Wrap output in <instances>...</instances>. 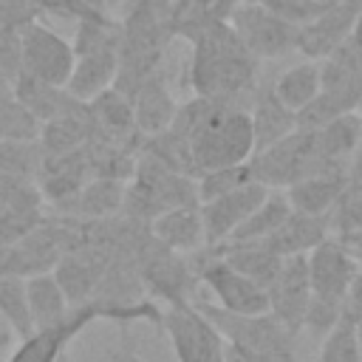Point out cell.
<instances>
[{"instance_id":"1","label":"cell","mask_w":362,"mask_h":362,"mask_svg":"<svg viewBox=\"0 0 362 362\" xmlns=\"http://www.w3.org/2000/svg\"><path fill=\"white\" fill-rule=\"evenodd\" d=\"M167 130L184 144L195 175L246 164L255 156V133L246 105L192 96L178 105Z\"/></svg>"},{"instance_id":"2","label":"cell","mask_w":362,"mask_h":362,"mask_svg":"<svg viewBox=\"0 0 362 362\" xmlns=\"http://www.w3.org/2000/svg\"><path fill=\"white\" fill-rule=\"evenodd\" d=\"M257 68L260 62L238 42L229 23H218L189 42L187 82L192 96L240 105L257 88Z\"/></svg>"},{"instance_id":"3","label":"cell","mask_w":362,"mask_h":362,"mask_svg":"<svg viewBox=\"0 0 362 362\" xmlns=\"http://www.w3.org/2000/svg\"><path fill=\"white\" fill-rule=\"evenodd\" d=\"M223 337L226 345H235L240 351H249L263 359H277V362H297L294 359V334H288L272 314H229L209 300H195L192 303Z\"/></svg>"},{"instance_id":"4","label":"cell","mask_w":362,"mask_h":362,"mask_svg":"<svg viewBox=\"0 0 362 362\" xmlns=\"http://www.w3.org/2000/svg\"><path fill=\"white\" fill-rule=\"evenodd\" d=\"M198 286L209 291V303L229 311V314H269V294L240 272H235L229 263L221 260L215 246H204L201 252L187 257Z\"/></svg>"},{"instance_id":"5","label":"cell","mask_w":362,"mask_h":362,"mask_svg":"<svg viewBox=\"0 0 362 362\" xmlns=\"http://www.w3.org/2000/svg\"><path fill=\"white\" fill-rule=\"evenodd\" d=\"M136 272L141 280L144 294L153 300H164L167 308L173 305H192L198 300V277L189 266V260L178 252H170L167 246L156 243L150 235L141 243L136 255Z\"/></svg>"},{"instance_id":"6","label":"cell","mask_w":362,"mask_h":362,"mask_svg":"<svg viewBox=\"0 0 362 362\" xmlns=\"http://www.w3.org/2000/svg\"><path fill=\"white\" fill-rule=\"evenodd\" d=\"M249 167H252L255 181L263 184L266 189H288L291 184L331 164H322L317 144H314V133L297 127L277 144L255 153L249 158Z\"/></svg>"},{"instance_id":"7","label":"cell","mask_w":362,"mask_h":362,"mask_svg":"<svg viewBox=\"0 0 362 362\" xmlns=\"http://www.w3.org/2000/svg\"><path fill=\"white\" fill-rule=\"evenodd\" d=\"M229 28L235 31L238 42L257 59H280L288 51H294L297 42V28L272 14L263 3H238L229 14Z\"/></svg>"},{"instance_id":"8","label":"cell","mask_w":362,"mask_h":362,"mask_svg":"<svg viewBox=\"0 0 362 362\" xmlns=\"http://www.w3.org/2000/svg\"><path fill=\"white\" fill-rule=\"evenodd\" d=\"M20 54H23V74L42 85L62 88L74 71V45L45 23L34 20L20 31Z\"/></svg>"},{"instance_id":"9","label":"cell","mask_w":362,"mask_h":362,"mask_svg":"<svg viewBox=\"0 0 362 362\" xmlns=\"http://www.w3.org/2000/svg\"><path fill=\"white\" fill-rule=\"evenodd\" d=\"M178 362H223V337L195 305H173L158 322Z\"/></svg>"},{"instance_id":"10","label":"cell","mask_w":362,"mask_h":362,"mask_svg":"<svg viewBox=\"0 0 362 362\" xmlns=\"http://www.w3.org/2000/svg\"><path fill=\"white\" fill-rule=\"evenodd\" d=\"M305 266H308L311 297L342 308V297L359 269V263L348 252V246L339 238H325L317 249H311L305 255Z\"/></svg>"},{"instance_id":"11","label":"cell","mask_w":362,"mask_h":362,"mask_svg":"<svg viewBox=\"0 0 362 362\" xmlns=\"http://www.w3.org/2000/svg\"><path fill=\"white\" fill-rule=\"evenodd\" d=\"M269 294V314L294 337L303 334V320L311 303V286H308V266L303 257H286L266 288Z\"/></svg>"},{"instance_id":"12","label":"cell","mask_w":362,"mask_h":362,"mask_svg":"<svg viewBox=\"0 0 362 362\" xmlns=\"http://www.w3.org/2000/svg\"><path fill=\"white\" fill-rule=\"evenodd\" d=\"M102 320V311L96 303H85L74 308L62 322L51 328H40L31 337L20 339L8 362H59L62 354H68V345L76 334H82L90 322Z\"/></svg>"},{"instance_id":"13","label":"cell","mask_w":362,"mask_h":362,"mask_svg":"<svg viewBox=\"0 0 362 362\" xmlns=\"http://www.w3.org/2000/svg\"><path fill=\"white\" fill-rule=\"evenodd\" d=\"M362 0H345L339 6L325 8L320 17H314L311 23L297 28V42L294 51L303 54L305 59H325L331 51H337L342 42L351 40L354 25H356V14H359Z\"/></svg>"},{"instance_id":"14","label":"cell","mask_w":362,"mask_h":362,"mask_svg":"<svg viewBox=\"0 0 362 362\" xmlns=\"http://www.w3.org/2000/svg\"><path fill=\"white\" fill-rule=\"evenodd\" d=\"M266 187L252 181L246 187H240L238 192H229L218 201L209 204H198L201 209V221H204V235H206V246H223L246 221L249 215L263 204L266 198Z\"/></svg>"},{"instance_id":"15","label":"cell","mask_w":362,"mask_h":362,"mask_svg":"<svg viewBox=\"0 0 362 362\" xmlns=\"http://www.w3.org/2000/svg\"><path fill=\"white\" fill-rule=\"evenodd\" d=\"M74 71L65 85V93L74 102H93L99 93L110 90L116 85L119 74V45H102V48H85L74 51Z\"/></svg>"},{"instance_id":"16","label":"cell","mask_w":362,"mask_h":362,"mask_svg":"<svg viewBox=\"0 0 362 362\" xmlns=\"http://www.w3.org/2000/svg\"><path fill=\"white\" fill-rule=\"evenodd\" d=\"M351 184V167H322L303 181L291 184L286 192L288 204L294 212L314 215V218H328L334 204L342 198V192Z\"/></svg>"},{"instance_id":"17","label":"cell","mask_w":362,"mask_h":362,"mask_svg":"<svg viewBox=\"0 0 362 362\" xmlns=\"http://www.w3.org/2000/svg\"><path fill=\"white\" fill-rule=\"evenodd\" d=\"M93 116L85 102H71L65 105L54 119L40 124L37 147L40 156H65L74 150H82L93 139Z\"/></svg>"},{"instance_id":"18","label":"cell","mask_w":362,"mask_h":362,"mask_svg":"<svg viewBox=\"0 0 362 362\" xmlns=\"http://www.w3.org/2000/svg\"><path fill=\"white\" fill-rule=\"evenodd\" d=\"M130 107H133V119H136V130L144 139L158 136L170 127V122L175 119L178 102L173 96L170 82L156 74L150 79H144L133 93H130Z\"/></svg>"},{"instance_id":"19","label":"cell","mask_w":362,"mask_h":362,"mask_svg":"<svg viewBox=\"0 0 362 362\" xmlns=\"http://www.w3.org/2000/svg\"><path fill=\"white\" fill-rule=\"evenodd\" d=\"M150 238L161 246H167L170 252H178L184 257L201 252L206 246V235H204V221H201V209L198 204H187V206H175L167 209L161 215H156L150 223Z\"/></svg>"},{"instance_id":"20","label":"cell","mask_w":362,"mask_h":362,"mask_svg":"<svg viewBox=\"0 0 362 362\" xmlns=\"http://www.w3.org/2000/svg\"><path fill=\"white\" fill-rule=\"evenodd\" d=\"M122 201H124V181L93 175L71 201L57 206V215L71 221H107L122 215Z\"/></svg>"},{"instance_id":"21","label":"cell","mask_w":362,"mask_h":362,"mask_svg":"<svg viewBox=\"0 0 362 362\" xmlns=\"http://www.w3.org/2000/svg\"><path fill=\"white\" fill-rule=\"evenodd\" d=\"M249 119H252V133H255V153L277 144L280 139H286L288 133L297 130V116L291 110H286L274 93L272 85H260L252 90V102L246 105Z\"/></svg>"},{"instance_id":"22","label":"cell","mask_w":362,"mask_h":362,"mask_svg":"<svg viewBox=\"0 0 362 362\" xmlns=\"http://www.w3.org/2000/svg\"><path fill=\"white\" fill-rule=\"evenodd\" d=\"M325 238H331L328 229V218H314V215H303L294 212L283 221V226H277L269 238H263V243L277 255V257H303L311 249H317Z\"/></svg>"},{"instance_id":"23","label":"cell","mask_w":362,"mask_h":362,"mask_svg":"<svg viewBox=\"0 0 362 362\" xmlns=\"http://www.w3.org/2000/svg\"><path fill=\"white\" fill-rule=\"evenodd\" d=\"M223 263H229L235 272L257 283L260 288H269L283 257H277L263 240H229L223 246H215Z\"/></svg>"},{"instance_id":"24","label":"cell","mask_w":362,"mask_h":362,"mask_svg":"<svg viewBox=\"0 0 362 362\" xmlns=\"http://www.w3.org/2000/svg\"><path fill=\"white\" fill-rule=\"evenodd\" d=\"M314 133V144L317 153L322 158V164L331 167H351V158L362 141V116L359 113H345L317 130Z\"/></svg>"},{"instance_id":"25","label":"cell","mask_w":362,"mask_h":362,"mask_svg":"<svg viewBox=\"0 0 362 362\" xmlns=\"http://www.w3.org/2000/svg\"><path fill=\"white\" fill-rule=\"evenodd\" d=\"M232 8H235L232 0H173V14H170L173 37L192 42L206 28L226 23Z\"/></svg>"},{"instance_id":"26","label":"cell","mask_w":362,"mask_h":362,"mask_svg":"<svg viewBox=\"0 0 362 362\" xmlns=\"http://www.w3.org/2000/svg\"><path fill=\"white\" fill-rule=\"evenodd\" d=\"M25 294H28V314H31L34 331L51 328V325L62 322L74 311V305L68 303L65 291L59 288V283H57V277L51 272L25 277Z\"/></svg>"},{"instance_id":"27","label":"cell","mask_w":362,"mask_h":362,"mask_svg":"<svg viewBox=\"0 0 362 362\" xmlns=\"http://www.w3.org/2000/svg\"><path fill=\"white\" fill-rule=\"evenodd\" d=\"M272 93L274 99L291 110L294 116L311 105L320 93V62L314 59H305V62H297V65H288L286 71H280L272 82Z\"/></svg>"},{"instance_id":"28","label":"cell","mask_w":362,"mask_h":362,"mask_svg":"<svg viewBox=\"0 0 362 362\" xmlns=\"http://www.w3.org/2000/svg\"><path fill=\"white\" fill-rule=\"evenodd\" d=\"M11 90H14V99L23 105V110L28 116H34L40 124H45L48 119H54L65 105L74 102L62 88L42 85V82H37L31 76H20Z\"/></svg>"},{"instance_id":"29","label":"cell","mask_w":362,"mask_h":362,"mask_svg":"<svg viewBox=\"0 0 362 362\" xmlns=\"http://www.w3.org/2000/svg\"><path fill=\"white\" fill-rule=\"evenodd\" d=\"M291 215V204L286 198L283 189H269L263 204L249 215V221L229 238V240H263L269 238L277 226H283V221ZM226 240V243H229Z\"/></svg>"},{"instance_id":"30","label":"cell","mask_w":362,"mask_h":362,"mask_svg":"<svg viewBox=\"0 0 362 362\" xmlns=\"http://www.w3.org/2000/svg\"><path fill=\"white\" fill-rule=\"evenodd\" d=\"M0 317L14 328V334L20 339L34 334L31 314H28L25 277H20V274H0Z\"/></svg>"},{"instance_id":"31","label":"cell","mask_w":362,"mask_h":362,"mask_svg":"<svg viewBox=\"0 0 362 362\" xmlns=\"http://www.w3.org/2000/svg\"><path fill=\"white\" fill-rule=\"evenodd\" d=\"M252 181H255V175H252L249 161L246 164L206 170V173L195 175V198H198V204H209V201H218V198H223L229 192H238L240 187H246Z\"/></svg>"},{"instance_id":"32","label":"cell","mask_w":362,"mask_h":362,"mask_svg":"<svg viewBox=\"0 0 362 362\" xmlns=\"http://www.w3.org/2000/svg\"><path fill=\"white\" fill-rule=\"evenodd\" d=\"M328 229L331 238L348 240L362 232V187H351L342 192V198L328 212Z\"/></svg>"},{"instance_id":"33","label":"cell","mask_w":362,"mask_h":362,"mask_svg":"<svg viewBox=\"0 0 362 362\" xmlns=\"http://www.w3.org/2000/svg\"><path fill=\"white\" fill-rule=\"evenodd\" d=\"M317 362H359L356 325H351L348 320H339V322L320 339Z\"/></svg>"},{"instance_id":"34","label":"cell","mask_w":362,"mask_h":362,"mask_svg":"<svg viewBox=\"0 0 362 362\" xmlns=\"http://www.w3.org/2000/svg\"><path fill=\"white\" fill-rule=\"evenodd\" d=\"M40 122L23 110V105L11 96L0 99V144L3 141H37Z\"/></svg>"},{"instance_id":"35","label":"cell","mask_w":362,"mask_h":362,"mask_svg":"<svg viewBox=\"0 0 362 362\" xmlns=\"http://www.w3.org/2000/svg\"><path fill=\"white\" fill-rule=\"evenodd\" d=\"M272 14H277L280 20H286L288 25L300 28L305 23H311L314 17H320L325 8L317 6L314 0H260Z\"/></svg>"},{"instance_id":"36","label":"cell","mask_w":362,"mask_h":362,"mask_svg":"<svg viewBox=\"0 0 362 362\" xmlns=\"http://www.w3.org/2000/svg\"><path fill=\"white\" fill-rule=\"evenodd\" d=\"M34 20H37V6L31 0H0V34L23 31Z\"/></svg>"},{"instance_id":"37","label":"cell","mask_w":362,"mask_h":362,"mask_svg":"<svg viewBox=\"0 0 362 362\" xmlns=\"http://www.w3.org/2000/svg\"><path fill=\"white\" fill-rule=\"evenodd\" d=\"M0 74L11 82L20 79L23 74V54H20V31H3L0 34Z\"/></svg>"},{"instance_id":"38","label":"cell","mask_w":362,"mask_h":362,"mask_svg":"<svg viewBox=\"0 0 362 362\" xmlns=\"http://www.w3.org/2000/svg\"><path fill=\"white\" fill-rule=\"evenodd\" d=\"M342 320H348L351 325H362V266L356 269V274L342 297Z\"/></svg>"},{"instance_id":"39","label":"cell","mask_w":362,"mask_h":362,"mask_svg":"<svg viewBox=\"0 0 362 362\" xmlns=\"http://www.w3.org/2000/svg\"><path fill=\"white\" fill-rule=\"evenodd\" d=\"M17 342H20V337L14 334V328L0 317V362H8V359H11Z\"/></svg>"},{"instance_id":"40","label":"cell","mask_w":362,"mask_h":362,"mask_svg":"<svg viewBox=\"0 0 362 362\" xmlns=\"http://www.w3.org/2000/svg\"><path fill=\"white\" fill-rule=\"evenodd\" d=\"M351 187H362V141L351 158Z\"/></svg>"},{"instance_id":"41","label":"cell","mask_w":362,"mask_h":362,"mask_svg":"<svg viewBox=\"0 0 362 362\" xmlns=\"http://www.w3.org/2000/svg\"><path fill=\"white\" fill-rule=\"evenodd\" d=\"M113 362H141V359H139V354L133 351V345L124 342V337H122V345H119V351L113 354Z\"/></svg>"},{"instance_id":"42","label":"cell","mask_w":362,"mask_h":362,"mask_svg":"<svg viewBox=\"0 0 362 362\" xmlns=\"http://www.w3.org/2000/svg\"><path fill=\"white\" fill-rule=\"evenodd\" d=\"M345 246H348V252L356 257V263L362 266V232L359 235H354V238H348V240H342Z\"/></svg>"},{"instance_id":"43","label":"cell","mask_w":362,"mask_h":362,"mask_svg":"<svg viewBox=\"0 0 362 362\" xmlns=\"http://www.w3.org/2000/svg\"><path fill=\"white\" fill-rule=\"evenodd\" d=\"M90 14H107V6H105V0H79Z\"/></svg>"},{"instance_id":"44","label":"cell","mask_w":362,"mask_h":362,"mask_svg":"<svg viewBox=\"0 0 362 362\" xmlns=\"http://www.w3.org/2000/svg\"><path fill=\"white\" fill-rule=\"evenodd\" d=\"M351 40L362 48V6H359V14H356V25H354V34H351Z\"/></svg>"},{"instance_id":"45","label":"cell","mask_w":362,"mask_h":362,"mask_svg":"<svg viewBox=\"0 0 362 362\" xmlns=\"http://www.w3.org/2000/svg\"><path fill=\"white\" fill-rule=\"evenodd\" d=\"M105 6H107V14L113 17V14H122V8L127 6V0H105Z\"/></svg>"},{"instance_id":"46","label":"cell","mask_w":362,"mask_h":362,"mask_svg":"<svg viewBox=\"0 0 362 362\" xmlns=\"http://www.w3.org/2000/svg\"><path fill=\"white\" fill-rule=\"evenodd\" d=\"M11 93H14V90H11V82L0 74V99H6V96H11Z\"/></svg>"},{"instance_id":"47","label":"cell","mask_w":362,"mask_h":362,"mask_svg":"<svg viewBox=\"0 0 362 362\" xmlns=\"http://www.w3.org/2000/svg\"><path fill=\"white\" fill-rule=\"evenodd\" d=\"M317 6H322V8H331V6H339V3H345V0H314Z\"/></svg>"},{"instance_id":"48","label":"cell","mask_w":362,"mask_h":362,"mask_svg":"<svg viewBox=\"0 0 362 362\" xmlns=\"http://www.w3.org/2000/svg\"><path fill=\"white\" fill-rule=\"evenodd\" d=\"M356 339H359V362H362V325H356Z\"/></svg>"},{"instance_id":"49","label":"cell","mask_w":362,"mask_h":362,"mask_svg":"<svg viewBox=\"0 0 362 362\" xmlns=\"http://www.w3.org/2000/svg\"><path fill=\"white\" fill-rule=\"evenodd\" d=\"M59 362H71V359H68V354H62V356H59Z\"/></svg>"},{"instance_id":"50","label":"cell","mask_w":362,"mask_h":362,"mask_svg":"<svg viewBox=\"0 0 362 362\" xmlns=\"http://www.w3.org/2000/svg\"><path fill=\"white\" fill-rule=\"evenodd\" d=\"M356 113H359V116H362V105H359V110H356Z\"/></svg>"},{"instance_id":"51","label":"cell","mask_w":362,"mask_h":362,"mask_svg":"<svg viewBox=\"0 0 362 362\" xmlns=\"http://www.w3.org/2000/svg\"><path fill=\"white\" fill-rule=\"evenodd\" d=\"M257 3H260V0H257Z\"/></svg>"}]
</instances>
